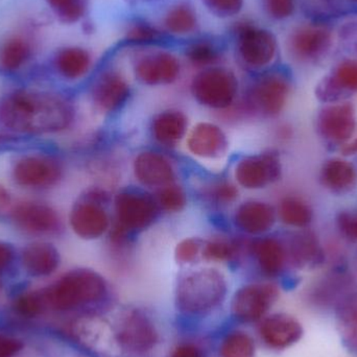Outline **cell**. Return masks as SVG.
Instances as JSON below:
<instances>
[{"instance_id": "cell-1", "label": "cell", "mask_w": 357, "mask_h": 357, "mask_svg": "<svg viewBox=\"0 0 357 357\" xmlns=\"http://www.w3.org/2000/svg\"><path fill=\"white\" fill-rule=\"evenodd\" d=\"M73 119V104L60 94L17 90L0 100V125L18 133H58Z\"/></svg>"}, {"instance_id": "cell-2", "label": "cell", "mask_w": 357, "mask_h": 357, "mask_svg": "<svg viewBox=\"0 0 357 357\" xmlns=\"http://www.w3.org/2000/svg\"><path fill=\"white\" fill-rule=\"evenodd\" d=\"M226 278L215 268H199L183 276L176 289V306L185 316L210 314L226 299Z\"/></svg>"}, {"instance_id": "cell-3", "label": "cell", "mask_w": 357, "mask_h": 357, "mask_svg": "<svg viewBox=\"0 0 357 357\" xmlns=\"http://www.w3.org/2000/svg\"><path fill=\"white\" fill-rule=\"evenodd\" d=\"M43 294L46 306L65 312L102 302L108 296L109 287L106 279L96 271L77 268L65 274Z\"/></svg>"}, {"instance_id": "cell-4", "label": "cell", "mask_w": 357, "mask_h": 357, "mask_svg": "<svg viewBox=\"0 0 357 357\" xmlns=\"http://www.w3.org/2000/svg\"><path fill=\"white\" fill-rule=\"evenodd\" d=\"M239 62L251 70H261L273 64L278 54L276 35L250 20L239 21L233 29Z\"/></svg>"}, {"instance_id": "cell-5", "label": "cell", "mask_w": 357, "mask_h": 357, "mask_svg": "<svg viewBox=\"0 0 357 357\" xmlns=\"http://www.w3.org/2000/svg\"><path fill=\"white\" fill-rule=\"evenodd\" d=\"M238 79L227 67L212 66L201 69L191 81V93L199 104L208 108H229L238 94Z\"/></svg>"}, {"instance_id": "cell-6", "label": "cell", "mask_w": 357, "mask_h": 357, "mask_svg": "<svg viewBox=\"0 0 357 357\" xmlns=\"http://www.w3.org/2000/svg\"><path fill=\"white\" fill-rule=\"evenodd\" d=\"M115 340L123 351L144 356L157 347L160 335L153 319L144 310L134 308L119 318Z\"/></svg>"}, {"instance_id": "cell-7", "label": "cell", "mask_w": 357, "mask_h": 357, "mask_svg": "<svg viewBox=\"0 0 357 357\" xmlns=\"http://www.w3.org/2000/svg\"><path fill=\"white\" fill-rule=\"evenodd\" d=\"M335 45L333 31L321 23H301L287 33L285 46L294 60L314 63L328 56Z\"/></svg>"}, {"instance_id": "cell-8", "label": "cell", "mask_w": 357, "mask_h": 357, "mask_svg": "<svg viewBox=\"0 0 357 357\" xmlns=\"http://www.w3.org/2000/svg\"><path fill=\"white\" fill-rule=\"evenodd\" d=\"M108 195L105 191H88L71 209L69 222L73 232L86 241L100 238L110 227V216L106 209Z\"/></svg>"}, {"instance_id": "cell-9", "label": "cell", "mask_w": 357, "mask_h": 357, "mask_svg": "<svg viewBox=\"0 0 357 357\" xmlns=\"http://www.w3.org/2000/svg\"><path fill=\"white\" fill-rule=\"evenodd\" d=\"M291 92L287 75L270 71L260 75L248 90L245 104L253 112L264 116H276L284 108Z\"/></svg>"}, {"instance_id": "cell-10", "label": "cell", "mask_w": 357, "mask_h": 357, "mask_svg": "<svg viewBox=\"0 0 357 357\" xmlns=\"http://www.w3.org/2000/svg\"><path fill=\"white\" fill-rule=\"evenodd\" d=\"M159 208L156 199L144 191H121L115 197V224L131 234L144 230L156 220Z\"/></svg>"}, {"instance_id": "cell-11", "label": "cell", "mask_w": 357, "mask_h": 357, "mask_svg": "<svg viewBox=\"0 0 357 357\" xmlns=\"http://www.w3.org/2000/svg\"><path fill=\"white\" fill-rule=\"evenodd\" d=\"M182 65L175 54L165 50H149L134 59L136 79L144 85H172L180 77Z\"/></svg>"}, {"instance_id": "cell-12", "label": "cell", "mask_w": 357, "mask_h": 357, "mask_svg": "<svg viewBox=\"0 0 357 357\" xmlns=\"http://www.w3.org/2000/svg\"><path fill=\"white\" fill-rule=\"evenodd\" d=\"M278 298V287L273 283H251L235 293L231 308L238 320L257 322L266 317Z\"/></svg>"}, {"instance_id": "cell-13", "label": "cell", "mask_w": 357, "mask_h": 357, "mask_svg": "<svg viewBox=\"0 0 357 357\" xmlns=\"http://www.w3.org/2000/svg\"><path fill=\"white\" fill-rule=\"evenodd\" d=\"M63 177L60 161L46 155H29L17 161L13 178L19 186L29 189H45L58 184Z\"/></svg>"}, {"instance_id": "cell-14", "label": "cell", "mask_w": 357, "mask_h": 357, "mask_svg": "<svg viewBox=\"0 0 357 357\" xmlns=\"http://www.w3.org/2000/svg\"><path fill=\"white\" fill-rule=\"evenodd\" d=\"M282 165L275 152L252 155L238 161L234 169L237 182L243 188L261 189L276 182L281 177Z\"/></svg>"}, {"instance_id": "cell-15", "label": "cell", "mask_w": 357, "mask_h": 357, "mask_svg": "<svg viewBox=\"0 0 357 357\" xmlns=\"http://www.w3.org/2000/svg\"><path fill=\"white\" fill-rule=\"evenodd\" d=\"M131 96V86L127 77L117 70L109 68L102 71L91 89L94 105L102 112L113 113L121 110Z\"/></svg>"}, {"instance_id": "cell-16", "label": "cell", "mask_w": 357, "mask_h": 357, "mask_svg": "<svg viewBox=\"0 0 357 357\" xmlns=\"http://www.w3.org/2000/svg\"><path fill=\"white\" fill-rule=\"evenodd\" d=\"M10 216L15 226L29 234H54L60 230L59 214L47 204L22 202L15 206Z\"/></svg>"}, {"instance_id": "cell-17", "label": "cell", "mask_w": 357, "mask_h": 357, "mask_svg": "<svg viewBox=\"0 0 357 357\" xmlns=\"http://www.w3.org/2000/svg\"><path fill=\"white\" fill-rule=\"evenodd\" d=\"M317 128L319 134L333 144H344L354 136L356 128L354 107L349 102H340L325 107L319 113Z\"/></svg>"}, {"instance_id": "cell-18", "label": "cell", "mask_w": 357, "mask_h": 357, "mask_svg": "<svg viewBox=\"0 0 357 357\" xmlns=\"http://www.w3.org/2000/svg\"><path fill=\"white\" fill-rule=\"evenodd\" d=\"M259 335L268 348L284 350L301 341L304 328L295 317L278 312L262 320Z\"/></svg>"}, {"instance_id": "cell-19", "label": "cell", "mask_w": 357, "mask_h": 357, "mask_svg": "<svg viewBox=\"0 0 357 357\" xmlns=\"http://www.w3.org/2000/svg\"><path fill=\"white\" fill-rule=\"evenodd\" d=\"M357 91V59L341 61L325 75L316 88V94L325 102H337Z\"/></svg>"}, {"instance_id": "cell-20", "label": "cell", "mask_w": 357, "mask_h": 357, "mask_svg": "<svg viewBox=\"0 0 357 357\" xmlns=\"http://www.w3.org/2000/svg\"><path fill=\"white\" fill-rule=\"evenodd\" d=\"M228 146L226 134L214 123H199L191 130L187 138L189 152L199 158H220L226 154Z\"/></svg>"}, {"instance_id": "cell-21", "label": "cell", "mask_w": 357, "mask_h": 357, "mask_svg": "<svg viewBox=\"0 0 357 357\" xmlns=\"http://www.w3.org/2000/svg\"><path fill=\"white\" fill-rule=\"evenodd\" d=\"M135 177L146 187H161L172 184L176 174L171 161L153 151L140 153L134 161Z\"/></svg>"}, {"instance_id": "cell-22", "label": "cell", "mask_w": 357, "mask_h": 357, "mask_svg": "<svg viewBox=\"0 0 357 357\" xmlns=\"http://www.w3.org/2000/svg\"><path fill=\"white\" fill-rule=\"evenodd\" d=\"M276 222V212L268 204L248 201L241 204L234 214V224L239 230L250 235L268 232Z\"/></svg>"}, {"instance_id": "cell-23", "label": "cell", "mask_w": 357, "mask_h": 357, "mask_svg": "<svg viewBox=\"0 0 357 357\" xmlns=\"http://www.w3.org/2000/svg\"><path fill=\"white\" fill-rule=\"evenodd\" d=\"M23 268L33 277L50 276L60 266V254L52 243L35 241L23 249Z\"/></svg>"}, {"instance_id": "cell-24", "label": "cell", "mask_w": 357, "mask_h": 357, "mask_svg": "<svg viewBox=\"0 0 357 357\" xmlns=\"http://www.w3.org/2000/svg\"><path fill=\"white\" fill-rule=\"evenodd\" d=\"M162 26L163 31L172 36L192 35L199 27L197 8L189 0H178L165 12Z\"/></svg>"}, {"instance_id": "cell-25", "label": "cell", "mask_w": 357, "mask_h": 357, "mask_svg": "<svg viewBox=\"0 0 357 357\" xmlns=\"http://www.w3.org/2000/svg\"><path fill=\"white\" fill-rule=\"evenodd\" d=\"M250 249L264 274L275 277L282 272L287 253L284 245L278 239L274 237L257 239L251 243Z\"/></svg>"}, {"instance_id": "cell-26", "label": "cell", "mask_w": 357, "mask_h": 357, "mask_svg": "<svg viewBox=\"0 0 357 357\" xmlns=\"http://www.w3.org/2000/svg\"><path fill=\"white\" fill-rule=\"evenodd\" d=\"M54 67L61 77L70 81L85 77L92 67L91 52L81 46H66L54 56Z\"/></svg>"}, {"instance_id": "cell-27", "label": "cell", "mask_w": 357, "mask_h": 357, "mask_svg": "<svg viewBox=\"0 0 357 357\" xmlns=\"http://www.w3.org/2000/svg\"><path fill=\"white\" fill-rule=\"evenodd\" d=\"M294 264L301 268H317L324 262L325 255L318 238L310 232L297 233L289 241V252Z\"/></svg>"}, {"instance_id": "cell-28", "label": "cell", "mask_w": 357, "mask_h": 357, "mask_svg": "<svg viewBox=\"0 0 357 357\" xmlns=\"http://www.w3.org/2000/svg\"><path fill=\"white\" fill-rule=\"evenodd\" d=\"M187 131V117L178 110H167L155 116L152 123L153 137L165 146H175Z\"/></svg>"}, {"instance_id": "cell-29", "label": "cell", "mask_w": 357, "mask_h": 357, "mask_svg": "<svg viewBox=\"0 0 357 357\" xmlns=\"http://www.w3.org/2000/svg\"><path fill=\"white\" fill-rule=\"evenodd\" d=\"M321 181L331 192L347 193L356 186V169L343 159H329L321 169Z\"/></svg>"}, {"instance_id": "cell-30", "label": "cell", "mask_w": 357, "mask_h": 357, "mask_svg": "<svg viewBox=\"0 0 357 357\" xmlns=\"http://www.w3.org/2000/svg\"><path fill=\"white\" fill-rule=\"evenodd\" d=\"M335 321L344 345L357 354V291L340 300L335 310Z\"/></svg>"}, {"instance_id": "cell-31", "label": "cell", "mask_w": 357, "mask_h": 357, "mask_svg": "<svg viewBox=\"0 0 357 357\" xmlns=\"http://www.w3.org/2000/svg\"><path fill=\"white\" fill-rule=\"evenodd\" d=\"M33 44L21 35L10 36L0 46V68L14 73L26 64L33 56Z\"/></svg>"}, {"instance_id": "cell-32", "label": "cell", "mask_w": 357, "mask_h": 357, "mask_svg": "<svg viewBox=\"0 0 357 357\" xmlns=\"http://www.w3.org/2000/svg\"><path fill=\"white\" fill-rule=\"evenodd\" d=\"M185 56L193 66L201 69L218 66L222 60L224 52L220 46L211 39H197L185 48Z\"/></svg>"}, {"instance_id": "cell-33", "label": "cell", "mask_w": 357, "mask_h": 357, "mask_svg": "<svg viewBox=\"0 0 357 357\" xmlns=\"http://www.w3.org/2000/svg\"><path fill=\"white\" fill-rule=\"evenodd\" d=\"M278 213L285 225L295 228H305L314 216L310 205L297 197H285L280 202Z\"/></svg>"}, {"instance_id": "cell-34", "label": "cell", "mask_w": 357, "mask_h": 357, "mask_svg": "<svg viewBox=\"0 0 357 357\" xmlns=\"http://www.w3.org/2000/svg\"><path fill=\"white\" fill-rule=\"evenodd\" d=\"M165 31L144 19L130 23L125 33V42L130 45L152 46L163 43Z\"/></svg>"}, {"instance_id": "cell-35", "label": "cell", "mask_w": 357, "mask_h": 357, "mask_svg": "<svg viewBox=\"0 0 357 357\" xmlns=\"http://www.w3.org/2000/svg\"><path fill=\"white\" fill-rule=\"evenodd\" d=\"M253 339L241 331H231L220 342L218 357H255Z\"/></svg>"}, {"instance_id": "cell-36", "label": "cell", "mask_w": 357, "mask_h": 357, "mask_svg": "<svg viewBox=\"0 0 357 357\" xmlns=\"http://www.w3.org/2000/svg\"><path fill=\"white\" fill-rule=\"evenodd\" d=\"M59 21L75 24L85 18L89 8V0H45Z\"/></svg>"}, {"instance_id": "cell-37", "label": "cell", "mask_w": 357, "mask_h": 357, "mask_svg": "<svg viewBox=\"0 0 357 357\" xmlns=\"http://www.w3.org/2000/svg\"><path fill=\"white\" fill-rule=\"evenodd\" d=\"M239 245L237 241L230 239L214 238L203 245L202 254L207 260L212 261H228L238 254Z\"/></svg>"}, {"instance_id": "cell-38", "label": "cell", "mask_w": 357, "mask_h": 357, "mask_svg": "<svg viewBox=\"0 0 357 357\" xmlns=\"http://www.w3.org/2000/svg\"><path fill=\"white\" fill-rule=\"evenodd\" d=\"M159 207L167 212H178L186 205V193L182 187L172 184L161 187L156 199Z\"/></svg>"}, {"instance_id": "cell-39", "label": "cell", "mask_w": 357, "mask_h": 357, "mask_svg": "<svg viewBox=\"0 0 357 357\" xmlns=\"http://www.w3.org/2000/svg\"><path fill=\"white\" fill-rule=\"evenodd\" d=\"M201 2L214 17L230 19L243 12L245 0H201Z\"/></svg>"}, {"instance_id": "cell-40", "label": "cell", "mask_w": 357, "mask_h": 357, "mask_svg": "<svg viewBox=\"0 0 357 357\" xmlns=\"http://www.w3.org/2000/svg\"><path fill=\"white\" fill-rule=\"evenodd\" d=\"M264 12L275 21H285L296 12V0H262Z\"/></svg>"}, {"instance_id": "cell-41", "label": "cell", "mask_w": 357, "mask_h": 357, "mask_svg": "<svg viewBox=\"0 0 357 357\" xmlns=\"http://www.w3.org/2000/svg\"><path fill=\"white\" fill-rule=\"evenodd\" d=\"M44 306H46V302L43 291L21 296L15 303L17 312L24 317L37 316L43 310Z\"/></svg>"}, {"instance_id": "cell-42", "label": "cell", "mask_w": 357, "mask_h": 357, "mask_svg": "<svg viewBox=\"0 0 357 357\" xmlns=\"http://www.w3.org/2000/svg\"><path fill=\"white\" fill-rule=\"evenodd\" d=\"M238 195L236 186L230 182H220L212 185L207 191L206 197L212 203L218 205H227L235 201Z\"/></svg>"}, {"instance_id": "cell-43", "label": "cell", "mask_w": 357, "mask_h": 357, "mask_svg": "<svg viewBox=\"0 0 357 357\" xmlns=\"http://www.w3.org/2000/svg\"><path fill=\"white\" fill-rule=\"evenodd\" d=\"M204 243L197 238H186L178 243L176 258L181 264H190L202 253Z\"/></svg>"}, {"instance_id": "cell-44", "label": "cell", "mask_w": 357, "mask_h": 357, "mask_svg": "<svg viewBox=\"0 0 357 357\" xmlns=\"http://www.w3.org/2000/svg\"><path fill=\"white\" fill-rule=\"evenodd\" d=\"M337 222L340 230L346 237L357 241V212H341L337 215Z\"/></svg>"}, {"instance_id": "cell-45", "label": "cell", "mask_w": 357, "mask_h": 357, "mask_svg": "<svg viewBox=\"0 0 357 357\" xmlns=\"http://www.w3.org/2000/svg\"><path fill=\"white\" fill-rule=\"evenodd\" d=\"M22 348V344L15 339L0 335V357L14 356Z\"/></svg>"}, {"instance_id": "cell-46", "label": "cell", "mask_w": 357, "mask_h": 357, "mask_svg": "<svg viewBox=\"0 0 357 357\" xmlns=\"http://www.w3.org/2000/svg\"><path fill=\"white\" fill-rule=\"evenodd\" d=\"M171 357H204V352L195 344L184 343L174 349Z\"/></svg>"}, {"instance_id": "cell-47", "label": "cell", "mask_w": 357, "mask_h": 357, "mask_svg": "<svg viewBox=\"0 0 357 357\" xmlns=\"http://www.w3.org/2000/svg\"><path fill=\"white\" fill-rule=\"evenodd\" d=\"M14 258L13 248L8 243L0 241V271L4 270L10 266Z\"/></svg>"}, {"instance_id": "cell-48", "label": "cell", "mask_w": 357, "mask_h": 357, "mask_svg": "<svg viewBox=\"0 0 357 357\" xmlns=\"http://www.w3.org/2000/svg\"><path fill=\"white\" fill-rule=\"evenodd\" d=\"M12 204L10 192L0 184V214L4 213Z\"/></svg>"}, {"instance_id": "cell-49", "label": "cell", "mask_w": 357, "mask_h": 357, "mask_svg": "<svg viewBox=\"0 0 357 357\" xmlns=\"http://www.w3.org/2000/svg\"><path fill=\"white\" fill-rule=\"evenodd\" d=\"M163 0H123L130 8H146V6H154Z\"/></svg>"}, {"instance_id": "cell-50", "label": "cell", "mask_w": 357, "mask_h": 357, "mask_svg": "<svg viewBox=\"0 0 357 357\" xmlns=\"http://www.w3.org/2000/svg\"><path fill=\"white\" fill-rule=\"evenodd\" d=\"M344 155H354L357 154V139L352 142L351 144H347L344 146L342 150Z\"/></svg>"}, {"instance_id": "cell-51", "label": "cell", "mask_w": 357, "mask_h": 357, "mask_svg": "<svg viewBox=\"0 0 357 357\" xmlns=\"http://www.w3.org/2000/svg\"><path fill=\"white\" fill-rule=\"evenodd\" d=\"M354 47H356V50L357 52V33L356 35V42H354Z\"/></svg>"}, {"instance_id": "cell-52", "label": "cell", "mask_w": 357, "mask_h": 357, "mask_svg": "<svg viewBox=\"0 0 357 357\" xmlns=\"http://www.w3.org/2000/svg\"><path fill=\"white\" fill-rule=\"evenodd\" d=\"M350 1L356 2V3H357V0H350Z\"/></svg>"}]
</instances>
